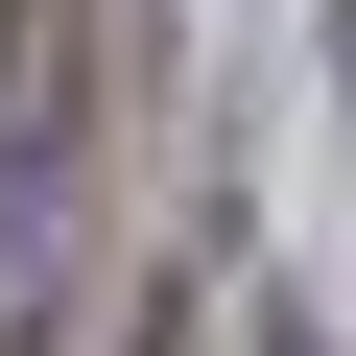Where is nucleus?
Instances as JSON below:
<instances>
[{"instance_id": "obj_1", "label": "nucleus", "mask_w": 356, "mask_h": 356, "mask_svg": "<svg viewBox=\"0 0 356 356\" xmlns=\"http://www.w3.org/2000/svg\"><path fill=\"white\" fill-rule=\"evenodd\" d=\"M332 72H356V0H332Z\"/></svg>"}]
</instances>
